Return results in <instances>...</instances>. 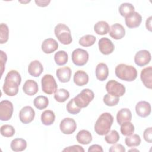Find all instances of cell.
I'll return each instance as SVG.
<instances>
[{
	"instance_id": "1",
	"label": "cell",
	"mask_w": 152,
	"mask_h": 152,
	"mask_svg": "<svg viewBox=\"0 0 152 152\" xmlns=\"http://www.w3.org/2000/svg\"><path fill=\"white\" fill-rule=\"evenodd\" d=\"M21 81L20 74L16 70L8 72L5 78L3 91L7 96H14L18 92V87Z\"/></svg>"
},
{
	"instance_id": "2",
	"label": "cell",
	"mask_w": 152,
	"mask_h": 152,
	"mask_svg": "<svg viewBox=\"0 0 152 152\" xmlns=\"http://www.w3.org/2000/svg\"><path fill=\"white\" fill-rule=\"evenodd\" d=\"M113 122V118L110 113H103L94 124V131L99 135H104L110 131Z\"/></svg>"
},
{
	"instance_id": "3",
	"label": "cell",
	"mask_w": 152,
	"mask_h": 152,
	"mask_svg": "<svg viewBox=\"0 0 152 152\" xmlns=\"http://www.w3.org/2000/svg\"><path fill=\"white\" fill-rule=\"evenodd\" d=\"M115 74L118 78L122 80L132 81L137 78V71L132 65L120 64L115 68Z\"/></svg>"
},
{
	"instance_id": "4",
	"label": "cell",
	"mask_w": 152,
	"mask_h": 152,
	"mask_svg": "<svg viewBox=\"0 0 152 152\" xmlns=\"http://www.w3.org/2000/svg\"><path fill=\"white\" fill-rule=\"evenodd\" d=\"M54 33L58 40L63 45H69L72 41L70 29L64 24H57L55 27Z\"/></svg>"
},
{
	"instance_id": "5",
	"label": "cell",
	"mask_w": 152,
	"mask_h": 152,
	"mask_svg": "<svg viewBox=\"0 0 152 152\" xmlns=\"http://www.w3.org/2000/svg\"><path fill=\"white\" fill-rule=\"evenodd\" d=\"M94 97L93 91L88 88L83 89L74 98V102L80 108L87 107Z\"/></svg>"
},
{
	"instance_id": "6",
	"label": "cell",
	"mask_w": 152,
	"mask_h": 152,
	"mask_svg": "<svg viewBox=\"0 0 152 152\" xmlns=\"http://www.w3.org/2000/svg\"><path fill=\"white\" fill-rule=\"evenodd\" d=\"M42 88L44 93L52 94L57 90L58 86L54 77L50 74H45L41 80Z\"/></svg>"
},
{
	"instance_id": "7",
	"label": "cell",
	"mask_w": 152,
	"mask_h": 152,
	"mask_svg": "<svg viewBox=\"0 0 152 152\" xmlns=\"http://www.w3.org/2000/svg\"><path fill=\"white\" fill-rule=\"evenodd\" d=\"M106 90L108 94L115 97L122 96L125 93V86L116 80H111L106 84Z\"/></svg>"
},
{
	"instance_id": "8",
	"label": "cell",
	"mask_w": 152,
	"mask_h": 152,
	"mask_svg": "<svg viewBox=\"0 0 152 152\" xmlns=\"http://www.w3.org/2000/svg\"><path fill=\"white\" fill-rule=\"evenodd\" d=\"M89 55L87 50L83 49H76L71 55V59L72 62L77 66H83L88 61Z\"/></svg>"
},
{
	"instance_id": "9",
	"label": "cell",
	"mask_w": 152,
	"mask_h": 152,
	"mask_svg": "<svg viewBox=\"0 0 152 152\" xmlns=\"http://www.w3.org/2000/svg\"><path fill=\"white\" fill-rule=\"evenodd\" d=\"M14 110L12 103L7 100H2L0 103V119L3 121L11 119Z\"/></svg>"
},
{
	"instance_id": "10",
	"label": "cell",
	"mask_w": 152,
	"mask_h": 152,
	"mask_svg": "<svg viewBox=\"0 0 152 152\" xmlns=\"http://www.w3.org/2000/svg\"><path fill=\"white\" fill-rule=\"evenodd\" d=\"M59 128L63 134L69 135L72 134L76 130L77 124L74 119L65 118L61 121Z\"/></svg>"
},
{
	"instance_id": "11",
	"label": "cell",
	"mask_w": 152,
	"mask_h": 152,
	"mask_svg": "<svg viewBox=\"0 0 152 152\" xmlns=\"http://www.w3.org/2000/svg\"><path fill=\"white\" fill-rule=\"evenodd\" d=\"M35 112L32 107L26 106L23 107L19 113L20 121L25 124L31 122L34 118Z\"/></svg>"
},
{
	"instance_id": "12",
	"label": "cell",
	"mask_w": 152,
	"mask_h": 152,
	"mask_svg": "<svg viewBox=\"0 0 152 152\" xmlns=\"http://www.w3.org/2000/svg\"><path fill=\"white\" fill-rule=\"evenodd\" d=\"M151 60V54L147 50H141L137 52L134 56V62L139 66L147 65Z\"/></svg>"
},
{
	"instance_id": "13",
	"label": "cell",
	"mask_w": 152,
	"mask_h": 152,
	"mask_svg": "<svg viewBox=\"0 0 152 152\" xmlns=\"http://www.w3.org/2000/svg\"><path fill=\"white\" fill-rule=\"evenodd\" d=\"M98 45L100 52L103 55H109L115 49L113 43L107 37L101 38L99 41Z\"/></svg>"
},
{
	"instance_id": "14",
	"label": "cell",
	"mask_w": 152,
	"mask_h": 152,
	"mask_svg": "<svg viewBox=\"0 0 152 152\" xmlns=\"http://www.w3.org/2000/svg\"><path fill=\"white\" fill-rule=\"evenodd\" d=\"M125 24L129 28L138 27L142 21L141 15L137 12H133L125 17Z\"/></svg>"
},
{
	"instance_id": "15",
	"label": "cell",
	"mask_w": 152,
	"mask_h": 152,
	"mask_svg": "<svg viewBox=\"0 0 152 152\" xmlns=\"http://www.w3.org/2000/svg\"><path fill=\"white\" fill-rule=\"evenodd\" d=\"M135 111L139 116L145 118L151 113V105L146 101H140L135 106Z\"/></svg>"
},
{
	"instance_id": "16",
	"label": "cell",
	"mask_w": 152,
	"mask_h": 152,
	"mask_svg": "<svg viewBox=\"0 0 152 152\" xmlns=\"http://www.w3.org/2000/svg\"><path fill=\"white\" fill-rule=\"evenodd\" d=\"M141 80L143 84L148 88H152V67L148 66L144 68L140 74Z\"/></svg>"
},
{
	"instance_id": "17",
	"label": "cell",
	"mask_w": 152,
	"mask_h": 152,
	"mask_svg": "<svg viewBox=\"0 0 152 152\" xmlns=\"http://www.w3.org/2000/svg\"><path fill=\"white\" fill-rule=\"evenodd\" d=\"M125 34V30L124 27L119 23H115L112 25L109 30L110 36L115 39L119 40L121 39Z\"/></svg>"
},
{
	"instance_id": "18",
	"label": "cell",
	"mask_w": 152,
	"mask_h": 152,
	"mask_svg": "<svg viewBox=\"0 0 152 152\" xmlns=\"http://www.w3.org/2000/svg\"><path fill=\"white\" fill-rule=\"evenodd\" d=\"M42 51L47 54L52 53L58 48V42L52 38H48L45 39L41 46Z\"/></svg>"
},
{
	"instance_id": "19",
	"label": "cell",
	"mask_w": 152,
	"mask_h": 152,
	"mask_svg": "<svg viewBox=\"0 0 152 152\" xmlns=\"http://www.w3.org/2000/svg\"><path fill=\"white\" fill-rule=\"evenodd\" d=\"M43 71V67L42 64L38 60L31 61L28 67V71L30 75L33 77H37L40 75Z\"/></svg>"
},
{
	"instance_id": "20",
	"label": "cell",
	"mask_w": 152,
	"mask_h": 152,
	"mask_svg": "<svg viewBox=\"0 0 152 152\" xmlns=\"http://www.w3.org/2000/svg\"><path fill=\"white\" fill-rule=\"evenodd\" d=\"M37 83L33 80H27L23 86V90L25 94L28 96H33L38 91Z\"/></svg>"
},
{
	"instance_id": "21",
	"label": "cell",
	"mask_w": 152,
	"mask_h": 152,
	"mask_svg": "<svg viewBox=\"0 0 152 152\" xmlns=\"http://www.w3.org/2000/svg\"><path fill=\"white\" fill-rule=\"evenodd\" d=\"M71 68L68 66L59 68L56 71V77L62 83L68 82L71 78Z\"/></svg>"
},
{
	"instance_id": "22",
	"label": "cell",
	"mask_w": 152,
	"mask_h": 152,
	"mask_svg": "<svg viewBox=\"0 0 152 152\" xmlns=\"http://www.w3.org/2000/svg\"><path fill=\"white\" fill-rule=\"evenodd\" d=\"M88 75L84 71L78 70L76 71L74 75V82L78 86H83L88 82Z\"/></svg>"
},
{
	"instance_id": "23",
	"label": "cell",
	"mask_w": 152,
	"mask_h": 152,
	"mask_svg": "<svg viewBox=\"0 0 152 152\" xmlns=\"http://www.w3.org/2000/svg\"><path fill=\"white\" fill-rule=\"evenodd\" d=\"M109 75V69L107 65L104 63H99L96 68V78L101 81H104L107 79Z\"/></svg>"
},
{
	"instance_id": "24",
	"label": "cell",
	"mask_w": 152,
	"mask_h": 152,
	"mask_svg": "<svg viewBox=\"0 0 152 152\" xmlns=\"http://www.w3.org/2000/svg\"><path fill=\"white\" fill-rule=\"evenodd\" d=\"M132 119L131 112L129 109L123 108L119 110L116 115V121L119 125L125 122H130Z\"/></svg>"
},
{
	"instance_id": "25",
	"label": "cell",
	"mask_w": 152,
	"mask_h": 152,
	"mask_svg": "<svg viewBox=\"0 0 152 152\" xmlns=\"http://www.w3.org/2000/svg\"><path fill=\"white\" fill-rule=\"evenodd\" d=\"M76 139L79 143L86 145L88 144L92 141V135L88 131L82 129L78 132Z\"/></svg>"
},
{
	"instance_id": "26",
	"label": "cell",
	"mask_w": 152,
	"mask_h": 152,
	"mask_svg": "<svg viewBox=\"0 0 152 152\" xmlns=\"http://www.w3.org/2000/svg\"><path fill=\"white\" fill-rule=\"evenodd\" d=\"M10 147L14 151H22L26 148L27 142L23 138H15L11 141Z\"/></svg>"
},
{
	"instance_id": "27",
	"label": "cell",
	"mask_w": 152,
	"mask_h": 152,
	"mask_svg": "<svg viewBox=\"0 0 152 152\" xmlns=\"http://www.w3.org/2000/svg\"><path fill=\"white\" fill-rule=\"evenodd\" d=\"M94 30L97 34H106L110 30V26L106 21H100L94 24Z\"/></svg>"
},
{
	"instance_id": "28",
	"label": "cell",
	"mask_w": 152,
	"mask_h": 152,
	"mask_svg": "<svg viewBox=\"0 0 152 152\" xmlns=\"http://www.w3.org/2000/svg\"><path fill=\"white\" fill-rule=\"evenodd\" d=\"M55 119L54 112L50 110H46L42 112L41 115V121L45 125H52Z\"/></svg>"
},
{
	"instance_id": "29",
	"label": "cell",
	"mask_w": 152,
	"mask_h": 152,
	"mask_svg": "<svg viewBox=\"0 0 152 152\" xmlns=\"http://www.w3.org/2000/svg\"><path fill=\"white\" fill-rule=\"evenodd\" d=\"M134 10L135 8L133 5L128 2L122 3L119 7V12L120 14L124 17H126L132 12H134Z\"/></svg>"
},
{
	"instance_id": "30",
	"label": "cell",
	"mask_w": 152,
	"mask_h": 152,
	"mask_svg": "<svg viewBox=\"0 0 152 152\" xmlns=\"http://www.w3.org/2000/svg\"><path fill=\"white\" fill-rule=\"evenodd\" d=\"M68 54L64 50H59L55 53L54 60L58 65H64L68 62Z\"/></svg>"
},
{
	"instance_id": "31",
	"label": "cell",
	"mask_w": 152,
	"mask_h": 152,
	"mask_svg": "<svg viewBox=\"0 0 152 152\" xmlns=\"http://www.w3.org/2000/svg\"><path fill=\"white\" fill-rule=\"evenodd\" d=\"M33 103L37 109L42 110L45 109L48 106L49 100L46 96H39L34 99Z\"/></svg>"
},
{
	"instance_id": "32",
	"label": "cell",
	"mask_w": 152,
	"mask_h": 152,
	"mask_svg": "<svg viewBox=\"0 0 152 152\" xmlns=\"http://www.w3.org/2000/svg\"><path fill=\"white\" fill-rule=\"evenodd\" d=\"M125 142L129 147H137L141 143V138L138 134L131 135L125 138Z\"/></svg>"
},
{
	"instance_id": "33",
	"label": "cell",
	"mask_w": 152,
	"mask_h": 152,
	"mask_svg": "<svg viewBox=\"0 0 152 152\" xmlns=\"http://www.w3.org/2000/svg\"><path fill=\"white\" fill-rule=\"evenodd\" d=\"M69 97V93L64 88H60L57 90L54 94L55 99L60 103L65 102Z\"/></svg>"
},
{
	"instance_id": "34",
	"label": "cell",
	"mask_w": 152,
	"mask_h": 152,
	"mask_svg": "<svg viewBox=\"0 0 152 152\" xmlns=\"http://www.w3.org/2000/svg\"><path fill=\"white\" fill-rule=\"evenodd\" d=\"M120 130L123 135L129 136L134 133L135 128L131 122H125L121 125Z\"/></svg>"
},
{
	"instance_id": "35",
	"label": "cell",
	"mask_w": 152,
	"mask_h": 152,
	"mask_svg": "<svg viewBox=\"0 0 152 152\" xmlns=\"http://www.w3.org/2000/svg\"><path fill=\"white\" fill-rule=\"evenodd\" d=\"M96 42V37L93 35L87 34L82 36L79 39V44L84 47H89L94 45Z\"/></svg>"
},
{
	"instance_id": "36",
	"label": "cell",
	"mask_w": 152,
	"mask_h": 152,
	"mask_svg": "<svg viewBox=\"0 0 152 152\" xmlns=\"http://www.w3.org/2000/svg\"><path fill=\"white\" fill-rule=\"evenodd\" d=\"M9 37V28L6 24L1 23L0 25V43H6Z\"/></svg>"
},
{
	"instance_id": "37",
	"label": "cell",
	"mask_w": 152,
	"mask_h": 152,
	"mask_svg": "<svg viewBox=\"0 0 152 152\" xmlns=\"http://www.w3.org/2000/svg\"><path fill=\"white\" fill-rule=\"evenodd\" d=\"M105 141L108 144H115L119 140V133L116 130H112L109 131L104 137Z\"/></svg>"
},
{
	"instance_id": "38",
	"label": "cell",
	"mask_w": 152,
	"mask_h": 152,
	"mask_svg": "<svg viewBox=\"0 0 152 152\" xmlns=\"http://www.w3.org/2000/svg\"><path fill=\"white\" fill-rule=\"evenodd\" d=\"M15 129L12 125L5 124L1 127V134L5 137H11L15 134Z\"/></svg>"
},
{
	"instance_id": "39",
	"label": "cell",
	"mask_w": 152,
	"mask_h": 152,
	"mask_svg": "<svg viewBox=\"0 0 152 152\" xmlns=\"http://www.w3.org/2000/svg\"><path fill=\"white\" fill-rule=\"evenodd\" d=\"M119 102V98L118 97H115L111 96L109 94H106L103 97V102L108 106H113L116 105Z\"/></svg>"
},
{
	"instance_id": "40",
	"label": "cell",
	"mask_w": 152,
	"mask_h": 152,
	"mask_svg": "<svg viewBox=\"0 0 152 152\" xmlns=\"http://www.w3.org/2000/svg\"><path fill=\"white\" fill-rule=\"evenodd\" d=\"M66 110L68 111V112H69L72 115H76L77 113H78L80 111L81 108L79 107L74 102V99H72L71 100H70L68 103L66 104Z\"/></svg>"
},
{
	"instance_id": "41",
	"label": "cell",
	"mask_w": 152,
	"mask_h": 152,
	"mask_svg": "<svg viewBox=\"0 0 152 152\" xmlns=\"http://www.w3.org/2000/svg\"><path fill=\"white\" fill-rule=\"evenodd\" d=\"M144 139L149 143H151L152 142V128L149 127L146 128L143 133Z\"/></svg>"
},
{
	"instance_id": "42",
	"label": "cell",
	"mask_w": 152,
	"mask_h": 152,
	"mask_svg": "<svg viewBox=\"0 0 152 152\" xmlns=\"http://www.w3.org/2000/svg\"><path fill=\"white\" fill-rule=\"evenodd\" d=\"M63 151H69V152H84V149L80 145H74L72 146L67 147L65 148L63 150Z\"/></svg>"
},
{
	"instance_id": "43",
	"label": "cell",
	"mask_w": 152,
	"mask_h": 152,
	"mask_svg": "<svg viewBox=\"0 0 152 152\" xmlns=\"http://www.w3.org/2000/svg\"><path fill=\"white\" fill-rule=\"evenodd\" d=\"M109 151L110 152H125V147L121 144H114V145H112L109 148Z\"/></svg>"
},
{
	"instance_id": "44",
	"label": "cell",
	"mask_w": 152,
	"mask_h": 152,
	"mask_svg": "<svg viewBox=\"0 0 152 152\" xmlns=\"http://www.w3.org/2000/svg\"><path fill=\"white\" fill-rule=\"evenodd\" d=\"M1 75H2L7 58L6 53L5 52H4L2 50H1Z\"/></svg>"
},
{
	"instance_id": "45",
	"label": "cell",
	"mask_w": 152,
	"mask_h": 152,
	"mask_svg": "<svg viewBox=\"0 0 152 152\" xmlns=\"http://www.w3.org/2000/svg\"><path fill=\"white\" fill-rule=\"evenodd\" d=\"M103 149L102 147L98 145V144H93L92 145H91L88 149V152H91V151H101L103 152Z\"/></svg>"
},
{
	"instance_id": "46",
	"label": "cell",
	"mask_w": 152,
	"mask_h": 152,
	"mask_svg": "<svg viewBox=\"0 0 152 152\" xmlns=\"http://www.w3.org/2000/svg\"><path fill=\"white\" fill-rule=\"evenodd\" d=\"M36 4L37 6L41 7H45L48 5V4L50 2V0L48 1H35Z\"/></svg>"
},
{
	"instance_id": "47",
	"label": "cell",
	"mask_w": 152,
	"mask_h": 152,
	"mask_svg": "<svg viewBox=\"0 0 152 152\" xmlns=\"http://www.w3.org/2000/svg\"><path fill=\"white\" fill-rule=\"evenodd\" d=\"M151 18H152V17H151V16L149 17L147 19L146 23H145L146 28H147L150 31H151Z\"/></svg>"
},
{
	"instance_id": "48",
	"label": "cell",
	"mask_w": 152,
	"mask_h": 152,
	"mask_svg": "<svg viewBox=\"0 0 152 152\" xmlns=\"http://www.w3.org/2000/svg\"><path fill=\"white\" fill-rule=\"evenodd\" d=\"M129 151H139V150H137V149H131V150H129Z\"/></svg>"
},
{
	"instance_id": "49",
	"label": "cell",
	"mask_w": 152,
	"mask_h": 152,
	"mask_svg": "<svg viewBox=\"0 0 152 152\" xmlns=\"http://www.w3.org/2000/svg\"><path fill=\"white\" fill-rule=\"evenodd\" d=\"M30 2V1H27V2H23V1H20V2H21V3H26V2Z\"/></svg>"
}]
</instances>
